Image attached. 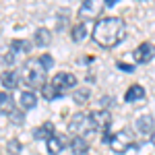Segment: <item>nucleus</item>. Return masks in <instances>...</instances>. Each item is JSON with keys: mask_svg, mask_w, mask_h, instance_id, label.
Returning <instances> with one entry per match:
<instances>
[{"mask_svg": "<svg viewBox=\"0 0 155 155\" xmlns=\"http://www.w3.org/2000/svg\"><path fill=\"white\" fill-rule=\"evenodd\" d=\"M124 33H126V27H124L122 19H118V17H106V19H99L95 23L91 37L101 48H114V46H118L120 41L124 39Z\"/></svg>", "mask_w": 155, "mask_h": 155, "instance_id": "1", "label": "nucleus"}, {"mask_svg": "<svg viewBox=\"0 0 155 155\" xmlns=\"http://www.w3.org/2000/svg\"><path fill=\"white\" fill-rule=\"evenodd\" d=\"M46 66L41 64L39 58H29L21 68V81L29 87H44L46 85Z\"/></svg>", "mask_w": 155, "mask_h": 155, "instance_id": "2", "label": "nucleus"}, {"mask_svg": "<svg viewBox=\"0 0 155 155\" xmlns=\"http://www.w3.org/2000/svg\"><path fill=\"white\" fill-rule=\"evenodd\" d=\"M107 143H110V147H112L114 153H128V151H137V149L141 147V143L134 141V137L126 130L116 132L114 137H110Z\"/></svg>", "mask_w": 155, "mask_h": 155, "instance_id": "3", "label": "nucleus"}, {"mask_svg": "<svg viewBox=\"0 0 155 155\" xmlns=\"http://www.w3.org/2000/svg\"><path fill=\"white\" fill-rule=\"evenodd\" d=\"M89 116V122H91V130H97V132H106L112 124V116L107 110H93Z\"/></svg>", "mask_w": 155, "mask_h": 155, "instance_id": "4", "label": "nucleus"}, {"mask_svg": "<svg viewBox=\"0 0 155 155\" xmlns=\"http://www.w3.org/2000/svg\"><path fill=\"white\" fill-rule=\"evenodd\" d=\"M106 6L107 4L104 2V0H85L83 4H81V8H79V19H83V21H87V19H95Z\"/></svg>", "mask_w": 155, "mask_h": 155, "instance_id": "5", "label": "nucleus"}, {"mask_svg": "<svg viewBox=\"0 0 155 155\" xmlns=\"http://www.w3.org/2000/svg\"><path fill=\"white\" fill-rule=\"evenodd\" d=\"M68 130L74 134V137H85L87 132L91 130V122H89V116L85 114H74L68 122Z\"/></svg>", "mask_w": 155, "mask_h": 155, "instance_id": "6", "label": "nucleus"}, {"mask_svg": "<svg viewBox=\"0 0 155 155\" xmlns=\"http://www.w3.org/2000/svg\"><path fill=\"white\" fill-rule=\"evenodd\" d=\"M52 85L58 89L60 93H64V91H68V89H74L77 77H74L72 72H58V74L52 79Z\"/></svg>", "mask_w": 155, "mask_h": 155, "instance_id": "7", "label": "nucleus"}, {"mask_svg": "<svg viewBox=\"0 0 155 155\" xmlns=\"http://www.w3.org/2000/svg\"><path fill=\"white\" fill-rule=\"evenodd\" d=\"M153 56H155V46H153V44H149V41L141 44L139 48L132 52V58H134L137 64H147V62L153 60Z\"/></svg>", "mask_w": 155, "mask_h": 155, "instance_id": "8", "label": "nucleus"}, {"mask_svg": "<svg viewBox=\"0 0 155 155\" xmlns=\"http://www.w3.org/2000/svg\"><path fill=\"white\" fill-rule=\"evenodd\" d=\"M64 145H66V139L62 134H54L46 141V149L50 151V155H60L64 151Z\"/></svg>", "mask_w": 155, "mask_h": 155, "instance_id": "9", "label": "nucleus"}, {"mask_svg": "<svg viewBox=\"0 0 155 155\" xmlns=\"http://www.w3.org/2000/svg\"><path fill=\"white\" fill-rule=\"evenodd\" d=\"M134 126H137V130L141 132V134H153V132H155V122H153V118H151L149 114L139 116Z\"/></svg>", "mask_w": 155, "mask_h": 155, "instance_id": "10", "label": "nucleus"}, {"mask_svg": "<svg viewBox=\"0 0 155 155\" xmlns=\"http://www.w3.org/2000/svg\"><path fill=\"white\" fill-rule=\"evenodd\" d=\"M145 99V89L141 85H130L128 91L124 93V101L126 104H137V101H143Z\"/></svg>", "mask_w": 155, "mask_h": 155, "instance_id": "11", "label": "nucleus"}, {"mask_svg": "<svg viewBox=\"0 0 155 155\" xmlns=\"http://www.w3.org/2000/svg\"><path fill=\"white\" fill-rule=\"evenodd\" d=\"M19 79H21V72H15V71H4L2 72V87L4 91H11L19 85Z\"/></svg>", "mask_w": 155, "mask_h": 155, "instance_id": "12", "label": "nucleus"}, {"mask_svg": "<svg viewBox=\"0 0 155 155\" xmlns=\"http://www.w3.org/2000/svg\"><path fill=\"white\" fill-rule=\"evenodd\" d=\"M54 134H56V132H54V124H52V122H44L41 126L33 128V139H35V141H41V139L48 141L50 137H54Z\"/></svg>", "mask_w": 155, "mask_h": 155, "instance_id": "13", "label": "nucleus"}, {"mask_svg": "<svg viewBox=\"0 0 155 155\" xmlns=\"http://www.w3.org/2000/svg\"><path fill=\"white\" fill-rule=\"evenodd\" d=\"M19 106L21 110H31V107L37 106V95L33 91H23L21 97H19Z\"/></svg>", "mask_w": 155, "mask_h": 155, "instance_id": "14", "label": "nucleus"}, {"mask_svg": "<svg viewBox=\"0 0 155 155\" xmlns=\"http://www.w3.org/2000/svg\"><path fill=\"white\" fill-rule=\"evenodd\" d=\"M33 41H35V46H39V48H46V46L52 44V33H50L46 27H41V29H37V31H35Z\"/></svg>", "mask_w": 155, "mask_h": 155, "instance_id": "15", "label": "nucleus"}, {"mask_svg": "<svg viewBox=\"0 0 155 155\" xmlns=\"http://www.w3.org/2000/svg\"><path fill=\"white\" fill-rule=\"evenodd\" d=\"M71 149H72L74 155H85L87 151H89V143L85 141V137H72Z\"/></svg>", "mask_w": 155, "mask_h": 155, "instance_id": "16", "label": "nucleus"}, {"mask_svg": "<svg viewBox=\"0 0 155 155\" xmlns=\"http://www.w3.org/2000/svg\"><path fill=\"white\" fill-rule=\"evenodd\" d=\"M72 41H77V44H81V41H85V37H87V27H85V23H77L74 27H72Z\"/></svg>", "mask_w": 155, "mask_h": 155, "instance_id": "17", "label": "nucleus"}, {"mask_svg": "<svg viewBox=\"0 0 155 155\" xmlns=\"http://www.w3.org/2000/svg\"><path fill=\"white\" fill-rule=\"evenodd\" d=\"M29 50H31V44L27 39H12L11 41V52H15V54H23Z\"/></svg>", "mask_w": 155, "mask_h": 155, "instance_id": "18", "label": "nucleus"}, {"mask_svg": "<svg viewBox=\"0 0 155 155\" xmlns=\"http://www.w3.org/2000/svg\"><path fill=\"white\" fill-rule=\"evenodd\" d=\"M41 95L46 97L48 101H54V99H58V97H62L64 93H60L58 89H56L54 85L50 83V85H44V87H41Z\"/></svg>", "mask_w": 155, "mask_h": 155, "instance_id": "19", "label": "nucleus"}, {"mask_svg": "<svg viewBox=\"0 0 155 155\" xmlns=\"http://www.w3.org/2000/svg\"><path fill=\"white\" fill-rule=\"evenodd\" d=\"M0 101H2V104H0V106H2V114H4V116H11L12 112H15V110H12V99H11V95H8L6 91H2Z\"/></svg>", "mask_w": 155, "mask_h": 155, "instance_id": "20", "label": "nucleus"}, {"mask_svg": "<svg viewBox=\"0 0 155 155\" xmlns=\"http://www.w3.org/2000/svg\"><path fill=\"white\" fill-rule=\"evenodd\" d=\"M6 149H8V153H12V155H19L23 147H21V143H19L17 139H11V141L6 143Z\"/></svg>", "mask_w": 155, "mask_h": 155, "instance_id": "21", "label": "nucleus"}, {"mask_svg": "<svg viewBox=\"0 0 155 155\" xmlns=\"http://www.w3.org/2000/svg\"><path fill=\"white\" fill-rule=\"evenodd\" d=\"M89 99V91L87 89H74V101L77 104H85Z\"/></svg>", "mask_w": 155, "mask_h": 155, "instance_id": "22", "label": "nucleus"}, {"mask_svg": "<svg viewBox=\"0 0 155 155\" xmlns=\"http://www.w3.org/2000/svg\"><path fill=\"white\" fill-rule=\"evenodd\" d=\"M12 62H15V52H8V54L2 56V66H4V68H8Z\"/></svg>", "mask_w": 155, "mask_h": 155, "instance_id": "23", "label": "nucleus"}, {"mask_svg": "<svg viewBox=\"0 0 155 155\" xmlns=\"http://www.w3.org/2000/svg\"><path fill=\"white\" fill-rule=\"evenodd\" d=\"M41 64H44V66H46V71H48V68H52V64H54V60H52V56H48V54H44V56H41Z\"/></svg>", "mask_w": 155, "mask_h": 155, "instance_id": "24", "label": "nucleus"}, {"mask_svg": "<svg viewBox=\"0 0 155 155\" xmlns=\"http://www.w3.org/2000/svg\"><path fill=\"white\" fill-rule=\"evenodd\" d=\"M8 118H11L12 122H15V124H21V122H23V116H21L19 112H12V114L8 116Z\"/></svg>", "mask_w": 155, "mask_h": 155, "instance_id": "25", "label": "nucleus"}, {"mask_svg": "<svg viewBox=\"0 0 155 155\" xmlns=\"http://www.w3.org/2000/svg\"><path fill=\"white\" fill-rule=\"evenodd\" d=\"M118 68H120V71H124V72H132V71H134V66H130V64H118Z\"/></svg>", "mask_w": 155, "mask_h": 155, "instance_id": "26", "label": "nucleus"}, {"mask_svg": "<svg viewBox=\"0 0 155 155\" xmlns=\"http://www.w3.org/2000/svg\"><path fill=\"white\" fill-rule=\"evenodd\" d=\"M112 104V97H101V106H110Z\"/></svg>", "mask_w": 155, "mask_h": 155, "instance_id": "27", "label": "nucleus"}, {"mask_svg": "<svg viewBox=\"0 0 155 155\" xmlns=\"http://www.w3.org/2000/svg\"><path fill=\"white\" fill-rule=\"evenodd\" d=\"M151 143L155 145V132H153V134H151Z\"/></svg>", "mask_w": 155, "mask_h": 155, "instance_id": "28", "label": "nucleus"}]
</instances>
